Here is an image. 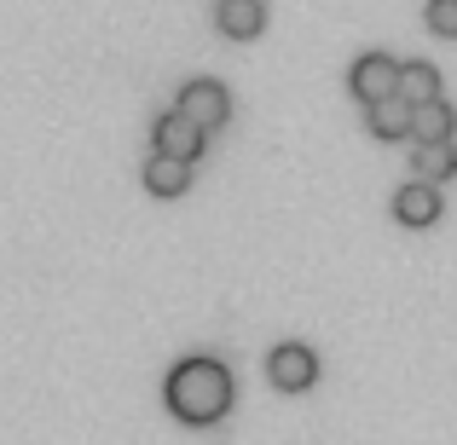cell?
Returning a JSON list of instances; mask_svg holds the SVG:
<instances>
[{
    "mask_svg": "<svg viewBox=\"0 0 457 445\" xmlns=\"http://www.w3.org/2000/svg\"><path fill=\"white\" fill-rule=\"evenodd\" d=\"M168 411L179 416V423L191 428H209L220 423L226 411H232V370L220 365V358L197 353V358H179L174 370H168Z\"/></svg>",
    "mask_w": 457,
    "mask_h": 445,
    "instance_id": "cell-1",
    "label": "cell"
},
{
    "mask_svg": "<svg viewBox=\"0 0 457 445\" xmlns=\"http://www.w3.org/2000/svg\"><path fill=\"white\" fill-rule=\"evenodd\" d=\"M179 116H186V122H197L203 134H214V128H226V116H232V99H226V87L220 81H186V87H179V104H174Z\"/></svg>",
    "mask_w": 457,
    "mask_h": 445,
    "instance_id": "cell-2",
    "label": "cell"
},
{
    "mask_svg": "<svg viewBox=\"0 0 457 445\" xmlns=\"http://www.w3.org/2000/svg\"><path fill=\"white\" fill-rule=\"evenodd\" d=\"M267 376H272V388H284V393H307L312 382H319V358H312V347H302V342H284V347H272Z\"/></svg>",
    "mask_w": 457,
    "mask_h": 445,
    "instance_id": "cell-3",
    "label": "cell"
},
{
    "mask_svg": "<svg viewBox=\"0 0 457 445\" xmlns=\"http://www.w3.org/2000/svg\"><path fill=\"white\" fill-rule=\"evenodd\" d=\"M347 87H353L359 104H377V99H388V93L400 87V64H394L388 53H365V58H353V70H347Z\"/></svg>",
    "mask_w": 457,
    "mask_h": 445,
    "instance_id": "cell-4",
    "label": "cell"
},
{
    "mask_svg": "<svg viewBox=\"0 0 457 445\" xmlns=\"http://www.w3.org/2000/svg\"><path fill=\"white\" fill-rule=\"evenodd\" d=\"M151 139H156V151H162V156H179V162H197L203 145H209V139H203V128L186 122L179 111H162V116H156V122H151Z\"/></svg>",
    "mask_w": 457,
    "mask_h": 445,
    "instance_id": "cell-5",
    "label": "cell"
},
{
    "mask_svg": "<svg viewBox=\"0 0 457 445\" xmlns=\"http://www.w3.org/2000/svg\"><path fill=\"white\" fill-rule=\"evenodd\" d=\"M440 209H446V202H440V185H428V179H417V185H400V191H394V220L411 226V232L435 226Z\"/></svg>",
    "mask_w": 457,
    "mask_h": 445,
    "instance_id": "cell-6",
    "label": "cell"
},
{
    "mask_svg": "<svg viewBox=\"0 0 457 445\" xmlns=\"http://www.w3.org/2000/svg\"><path fill=\"white\" fill-rule=\"evenodd\" d=\"M145 191H151V197H186V191H191V162L151 151V162H145Z\"/></svg>",
    "mask_w": 457,
    "mask_h": 445,
    "instance_id": "cell-7",
    "label": "cell"
},
{
    "mask_svg": "<svg viewBox=\"0 0 457 445\" xmlns=\"http://www.w3.org/2000/svg\"><path fill=\"white\" fill-rule=\"evenodd\" d=\"M411 168H417V179H428V185H446L457 174V145L452 139H417Z\"/></svg>",
    "mask_w": 457,
    "mask_h": 445,
    "instance_id": "cell-8",
    "label": "cell"
},
{
    "mask_svg": "<svg viewBox=\"0 0 457 445\" xmlns=\"http://www.w3.org/2000/svg\"><path fill=\"white\" fill-rule=\"evenodd\" d=\"M214 23H220V35H232V41H249V35L267 29V6H261V0H220Z\"/></svg>",
    "mask_w": 457,
    "mask_h": 445,
    "instance_id": "cell-9",
    "label": "cell"
},
{
    "mask_svg": "<svg viewBox=\"0 0 457 445\" xmlns=\"http://www.w3.org/2000/svg\"><path fill=\"white\" fill-rule=\"evenodd\" d=\"M365 122H370L377 139H405V134H411V104H405L400 93H388V99L365 104Z\"/></svg>",
    "mask_w": 457,
    "mask_h": 445,
    "instance_id": "cell-10",
    "label": "cell"
},
{
    "mask_svg": "<svg viewBox=\"0 0 457 445\" xmlns=\"http://www.w3.org/2000/svg\"><path fill=\"white\" fill-rule=\"evenodd\" d=\"M452 134H457V111L446 99L411 104V139H452Z\"/></svg>",
    "mask_w": 457,
    "mask_h": 445,
    "instance_id": "cell-11",
    "label": "cell"
},
{
    "mask_svg": "<svg viewBox=\"0 0 457 445\" xmlns=\"http://www.w3.org/2000/svg\"><path fill=\"white\" fill-rule=\"evenodd\" d=\"M400 93L405 104H428V99H440V70L435 64H400Z\"/></svg>",
    "mask_w": 457,
    "mask_h": 445,
    "instance_id": "cell-12",
    "label": "cell"
},
{
    "mask_svg": "<svg viewBox=\"0 0 457 445\" xmlns=\"http://www.w3.org/2000/svg\"><path fill=\"white\" fill-rule=\"evenodd\" d=\"M428 29L435 35H457V0H428Z\"/></svg>",
    "mask_w": 457,
    "mask_h": 445,
    "instance_id": "cell-13",
    "label": "cell"
}]
</instances>
